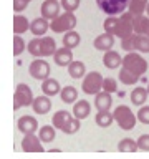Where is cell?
Returning a JSON list of instances; mask_svg holds the SVG:
<instances>
[{
  "label": "cell",
  "instance_id": "5bb4252c",
  "mask_svg": "<svg viewBox=\"0 0 149 159\" xmlns=\"http://www.w3.org/2000/svg\"><path fill=\"white\" fill-rule=\"evenodd\" d=\"M94 106H96L98 111H109L113 106V98H111V93L108 91H99L94 94Z\"/></svg>",
  "mask_w": 149,
  "mask_h": 159
},
{
  "label": "cell",
  "instance_id": "2e32d148",
  "mask_svg": "<svg viewBox=\"0 0 149 159\" xmlns=\"http://www.w3.org/2000/svg\"><path fill=\"white\" fill-rule=\"evenodd\" d=\"M94 48L98 50V52H108V50H111L113 48V45H114V35L111 33H101V35H98L96 38H94Z\"/></svg>",
  "mask_w": 149,
  "mask_h": 159
},
{
  "label": "cell",
  "instance_id": "1f68e13d",
  "mask_svg": "<svg viewBox=\"0 0 149 159\" xmlns=\"http://www.w3.org/2000/svg\"><path fill=\"white\" fill-rule=\"evenodd\" d=\"M55 128L53 124L52 126H42L40 128V133H38V136H40V139H42L43 143H53L55 141V136H56V133H55Z\"/></svg>",
  "mask_w": 149,
  "mask_h": 159
},
{
  "label": "cell",
  "instance_id": "d4e9b609",
  "mask_svg": "<svg viewBox=\"0 0 149 159\" xmlns=\"http://www.w3.org/2000/svg\"><path fill=\"white\" fill-rule=\"evenodd\" d=\"M30 23L32 22H28L27 17H23V15H20V13H15V17H13V32H15V35H23L27 30H30Z\"/></svg>",
  "mask_w": 149,
  "mask_h": 159
},
{
  "label": "cell",
  "instance_id": "b9f144b4",
  "mask_svg": "<svg viewBox=\"0 0 149 159\" xmlns=\"http://www.w3.org/2000/svg\"><path fill=\"white\" fill-rule=\"evenodd\" d=\"M28 0H13V12L15 13H20V12H23L25 8L28 7Z\"/></svg>",
  "mask_w": 149,
  "mask_h": 159
},
{
  "label": "cell",
  "instance_id": "8d00e7d4",
  "mask_svg": "<svg viewBox=\"0 0 149 159\" xmlns=\"http://www.w3.org/2000/svg\"><path fill=\"white\" fill-rule=\"evenodd\" d=\"M60 3H61V8L65 12H74V10H78L81 0H61Z\"/></svg>",
  "mask_w": 149,
  "mask_h": 159
},
{
  "label": "cell",
  "instance_id": "9c48e42d",
  "mask_svg": "<svg viewBox=\"0 0 149 159\" xmlns=\"http://www.w3.org/2000/svg\"><path fill=\"white\" fill-rule=\"evenodd\" d=\"M28 73L30 76L35 78V80H47L50 78V73H52V66H50L48 61H45L43 58H37L30 63L28 66Z\"/></svg>",
  "mask_w": 149,
  "mask_h": 159
},
{
  "label": "cell",
  "instance_id": "7a4b0ae2",
  "mask_svg": "<svg viewBox=\"0 0 149 159\" xmlns=\"http://www.w3.org/2000/svg\"><path fill=\"white\" fill-rule=\"evenodd\" d=\"M123 68L129 70L131 73H134L136 76L141 78L144 73L147 71V61L141 53H134V52H128L123 57Z\"/></svg>",
  "mask_w": 149,
  "mask_h": 159
},
{
  "label": "cell",
  "instance_id": "d6986e66",
  "mask_svg": "<svg viewBox=\"0 0 149 159\" xmlns=\"http://www.w3.org/2000/svg\"><path fill=\"white\" fill-rule=\"evenodd\" d=\"M134 33L138 35H149V15H134L133 18Z\"/></svg>",
  "mask_w": 149,
  "mask_h": 159
},
{
  "label": "cell",
  "instance_id": "e575fe53",
  "mask_svg": "<svg viewBox=\"0 0 149 159\" xmlns=\"http://www.w3.org/2000/svg\"><path fill=\"white\" fill-rule=\"evenodd\" d=\"M81 129V119H78L76 116H73L70 121L66 123V126L63 128V133L65 134H74Z\"/></svg>",
  "mask_w": 149,
  "mask_h": 159
},
{
  "label": "cell",
  "instance_id": "8fae6325",
  "mask_svg": "<svg viewBox=\"0 0 149 159\" xmlns=\"http://www.w3.org/2000/svg\"><path fill=\"white\" fill-rule=\"evenodd\" d=\"M60 8H61V3L58 0H45L40 7V13H42V17L52 22L60 15Z\"/></svg>",
  "mask_w": 149,
  "mask_h": 159
},
{
  "label": "cell",
  "instance_id": "ba28073f",
  "mask_svg": "<svg viewBox=\"0 0 149 159\" xmlns=\"http://www.w3.org/2000/svg\"><path fill=\"white\" fill-rule=\"evenodd\" d=\"M133 18L134 15L131 12H124L118 17V28H116V33L114 37L118 38H126L129 35L134 33V25H133Z\"/></svg>",
  "mask_w": 149,
  "mask_h": 159
},
{
  "label": "cell",
  "instance_id": "f1b7e54d",
  "mask_svg": "<svg viewBox=\"0 0 149 159\" xmlns=\"http://www.w3.org/2000/svg\"><path fill=\"white\" fill-rule=\"evenodd\" d=\"M94 121L99 128H109L114 121V116L111 111H98L96 116H94Z\"/></svg>",
  "mask_w": 149,
  "mask_h": 159
},
{
  "label": "cell",
  "instance_id": "7bdbcfd3",
  "mask_svg": "<svg viewBox=\"0 0 149 159\" xmlns=\"http://www.w3.org/2000/svg\"><path fill=\"white\" fill-rule=\"evenodd\" d=\"M146 13L149 15V3H147V7H146Z\"/></svg>",
  "mask_w": 149,
  "mask_h": 159
},
{
  "label": "cell",
  "instance_id": "836d02e7",
  "mask_svg": "<svg viewBox=\"0 0 149 159\" xmlns=\"http://www.w3.org/2000/svg\"><path fill=\"white\" fill-rule=\"evenodd\" d=\"M119 80H121V83H124V84H136L139 76H136V75L131 73L129 70L121 66V70H119Z\"/></svg>",
  "mask_w": 149,
  "mask_h": 159
},
{
  "label": "cell",
  "instance_id": "60d3db41",
  "mask_svg": "<svg viewBox=\"0 0 149 159\" xmlns=\"http://www.w3.org/2000/svg\"><path fill=\"white\" fill-rule=\"evenodd\" d=\"M138 148L141 151H149V134H141L138 138Z\"/></svg>",
  "mask_w": 149,
  "mask_h": 159
},
{
  "label": "cell",
  "instance_id": "83f0119b",
  "mask_svg": "<svg viewBox=\"0 0 149 159\" xmlns=\"http://www.w3.org/2000/svg\"><path fill=\"white\" fill-rule=\"evenodd\" d=\"M79 42H81V37H79V33L76 30H70V32L63 33V47L73 50L79 45Z\"/></svg>",
  "mask_w": 149,
  "mask_h": 159
},
{
  "label": "cell",
  "instance_id": "bcb514c9",
  "mask_svg": "<svg viewBox=\"0 0 149 159\" xmlns=\"http://www.w3.org/2000/svg\"><path fill=\"white\" fill-rule=\"evenodd\" d=\"M147 37H149V35H147Z\"/></svg>",
  "mask_w": 149,
  "mask_h": 159
},
{
  "label": "cell",
  "instance_id": "7c38bea8",
  "mask_svg": "<svg viewBox=\"0 0 149 159\" xmlns=\"http://www.w3.org/2000/svg\"><path fill=\"white\" fill-rule=\"evenodd\" d=\"M17 128H18V131L23 133V134L35 133L38 129V121L33 116H30V114H25V116L17 119Z\"/></svg>",
  "mask_w": 149,
  "mask_h": 159
},
{
  "label": "cell",
  "instance_id": "d6a6232c",
  "mask_svg": "<svg viewBox=\"0 0 149 159\" xmlns=\"http://www.w3.org/2000/svg\"><path fill=\"white\" fill-rule=\"evenodd\" d=\"M118 17H119V15H108V17L104 18L103 28H104V32H106V33H111V35L116 33V28H118Z\"/></svg>",
  "mask_w": 149,
  "mask_h": 159
},
{
  "label": "cell",
  "instance_id": "f35d334b",
  "mask_svg": "<svg viewBox=\"0 0 149 159\" xmlns=\"http://www.w3.org/2000/svg\"><path fill=\"white\" fill-rule=\"evenodd\" d=\"M138 121H141L142 124H149V106H139V111H138Z\"/></svg>",
  "mask_w": 149,
  "mask_h": 159
},
{
  "label": "cell",
  "instance_id": "4dcf8cb0",
  "mask_svg": "<svg viewBox=\"0 0 149 159\" xmlns=\"http://www.w3.org/2000/svg\"><path fill=\"white\" fill-rule=\"evenodd\" d=\"M138 141H134L131 138H124L118 143V151L119 152H136L138 151Z\"/></svg>",
  "mask_w": 149,
  "mask_h": 159
},
{
  "label": "cell",
  "instance_id": "8992f818",
  "mask_svg": "<svg viewBox=\"0 0 149 159\" xmlns=\"http://www.w3.org/2000/svg\"><path fill=\"white\" fill-rule=\"evenodd\" d=\"M103 76L99 71H89L84 75L83 81H81V89L86 94H96L103 89Z\"/></svg>",
  "mask_w": 149,
  "mask_h": 159
},
{
  "label": "cell",
  "instance_id": "5b68a950",
  "mask_svg": "<svg viewBox=\"0 0 149 159\" xmlns=\"http://www.w3.org/2000/svg\"><path fill=\"white\" fill-rule=\"evenodd\" d=\"M33 99L35 98H33L32 88L27 83H18L17 88H15V93H13V109L17 111L20 108L32 106Z\"/></svg>",
  "mask_w": 149,
  "mask_h": 159
},
{
  "label": "cell",
  "instance_id": "484cf974",
  "mask_svg": "<svg viewBox=\"0 0 149 159\" xmlns=\"http://www.w3.org/2000/svg\"><path fill=\"white\" fill-rule=\"evenodd\" d=\"M133 47H134V52L149 53V37H147V35H138V33H134V37H133Z\"/></svg>",
  "mask_w": 149,
  "mask_h": 159
},
{
  "label": "cell",
  "instance_id": "cb8c5ba5",
  "mask_svg": "<svg viewBox=\"0 0 149 159\" xmlns=\"http://www.w3.org/2000/svg\"><path fill=\"white\" fill-rule=\"evenodd\" d=\"M42 91H43V94H47V96H55V94H60L61 86H60L58 80L47 78L42 81Z\"/></svg>",
  "mask_w": 149,
  "mask_h": 159
},
{
  "label": "cell",
  "instance_id": "9a60e30c",
  "mask_svg": "<svg viewBox=\"0 0 149 159\" xmlns=\"http://www.w3.org/2000/svg\"><path fill=\"white\" fill-rule=\"evenodd\" d=\"M52 101H50V96L47 94H42V96H37L32 103V109L35 111V114H47L50 109H52Z\"/></svg>",
  "mask_w": 149,
  "mask_h": 159
},
{
  "label": "cell",
  "instance_id": "277c9868",
  "mask_svg": "<svg viewBox=\"0 0 149 159\" xmlns=\"http://www.w3.org/2000/svg\"><path fill=\"white\" fill-rule=\"evenodd\" d=\"M74 27H76V17L73 12H63L50 22V30L55 33H66L70 30H74Z\"/></svg>",
  "mask_w": 149,
  "mask_h": 159
},
{
  "label": "cell",
  "instance_id": "4fadbf2b",
  "mask_svg": "<svg viewBox=\"0 0 149 159\" xmlns=\"http://www.w3.org/2000/svg\"><path fill=\"white\" fill-rule=\"evenodd\" d=\"M103 65L108 70H116L119 66H123V57L114 50H108L103 55Z\"/></svg>",
  "mask_w": 149,
  "mask_h": 159
},
{
  "label": "cell",
  "instance_id": "ffe728a7",
  "mask_svg": "<svg viewBox=\"0 0 149 159\" xmlns=\"http://www.w3.org/2000/svg\"><path fill=\"white\" fill-rule=\"evenodd\" d=\"M71 118H73V113L66 111V109H60V111H56V113L53 114L52 124H53L56 129H60V131H63V128L66 126V123H68Z\"/></svg>",
  "mask_w": 149,
  "mask_h": 159
},
{
  "label": "cell",
  "instance_id": "7402d4cb",
  "mask_svg": "<svg viewBox=\"0 0 149 159\" xmlns=\"http://www.w3.org/2000/svg\"><path fill=\"white\" fill-rule=\"evenodd\" d=\"M147 96H149V91L147 88H142V86H136L131 91V103L134 106H142V104H146L147 101Z\"/></svg>",
  "mask_w": 149,
  "mask_h": 159
},
{
  "label": "cell",
  "instance_id": "f546056e",
  "mask_svg": "<svg viewBox=\"0 0 149 159\" xmlns=\"http://www.w3.org/2000/svg\"><path fill=\"white\" fill-rule=\"evenodd\" d=\"M147 3H149V0H129L128 12H131L133 15H142V13H146Z\"/></svg>",
  "mask_w": 149,
  "mask_h": 159
},
{
  "label": "cell",
  "instance_id": "603a6c76",
  "mask_svg": "<svg viewBox=\"0 0 149 159\" xmlns=\"http://www.w3.org/2000/svg\"><path fill=\"white\" fill-rule=\"evenodd\" d=\"M91 113V104H89L86 99H78L73 106V116H76L78 119H84L89 116Z\"/></svg>",
  "mask_w": 149,
  "mask_h": 159
},
{
  "label": "cell",
  "instance_id": "6da1fadb",
  "mask_svg": "<svg viewBox=\"0 0 149 159\" xmlns=\"http://www.w3.org/2000/svg\"><path fill=\"white\" fill-rule=\"evenodd\" d=\"M28 53L35 58H45V57H53L56 53V42L52 37H35L32 42L27 45Z\"/></svg>",
  "mask_w": 149,
  "mask_h": 159
},
{
  "label": "cell",
  "instance_id": "f6af8a7d",
  "mask_svg": "<svg viewBox=\"0 0 149 159\" xmlns=\"http://www.w3.org/2000/svg\"><path fill=\"white\" fill-rule=\"evenodd\" d=\"M28 2H32V0H28Z\"/></svg>",
  "mask_w": 149,
  "mask_h": 159
},
{
  "label": "cell",
  "instance_id": "ac0fdd59",
  "mask_svg": "<svg viewBox=\"0 0 149 159\" xmlns=\"http://www.w3.org/2000/svg\"><path fill=\"white\" fill-rule=\"evenodd\" d=\"M53 60L58 66H68L70 63L73 61V53H71V48H66V47H61L56 50V53L53 55Z\"/></svg>",
  "mask_w": 149,
  "mask_h": 159
},
{
  "label": "cell",
  "instance_id": "3957f363",
  "mask_svg": "<svg viewBox=\"0 0 149 159\" xmlns=\"http://www.w3.org/2000/svg\"><path fill=\"white\" fill-rule=\"evenodd\" d=\"M113 116H114L116 124L121 129H124V131H131V129L136 126V123H138V116L131 111V108L124 106V104H119V106L114 108Z\"/></svg>",
  "mask_w": 149,
  "mask_h": 159
},
{
  "label": "cell",
  "instance_id": "4316f807",
  "mask_svg": "<svg viewBox=\"0 0 149 159\" xmlns=\"http://www.w3.org/2000/svg\"><path fill=\"white\" fill-rule=\"evenodd\" d=\"M78 94L79 93H78V89L74 86H63L61 91H60V98H61L63 103L73 104V103L78 101Z\"/></svg>",
  "mask_w": 149,
  "mask_h": 159
},
{
  "label": "cell",
  "instance_id": "30bf717a",
  "mask_svg": "<svg viewBox=\"0 0 149 159\" xmlns=\"http://www.w3.org/2000/svg\"><path fill=\"white\" fill-rule=\"evenodd\" d=\"M42 139L40 136H37L35 133H28V134H23V139H22V149L25 152H43L45 148L42 146Z\"/></svg>",
  "mask_w": 149,
  "mask_h": 159
},
{
  "label": "cell",
  "instance_id": "74e56055",
  "mask_svg": "<svg viewBox=\"0 0 149 159\" xmlns=\"http://www.w3.org/2000/svg\"><path fill=\"white\" fill-rule=\"evenodd\" d=\"M103 89L108 93H116L118 91V81L114 78H104L103 80Z\"/></svg>",
  "mask_w": 149,
  "mask_h": 159
},
{
  "label": "cell",
  "instance_id": "d590c367",
  "mask_svg": "<svg viewBox=\"0 0 149 159\" xmlns=\"http://www.w3.org/2000/svg\"><path fill=\"white\" fill-rule=\"evenodd\" d=\"M25 50V42L22 40L20 35H15L13 37V55L15 57H18V55H22Z\"/></svg>",
  "mask_w": 149,
  "mask_h": 159
},
{
  "label": "cell",
  "instance_id": "ee69618b",
  "mask_svg": "<svg viewBox=\"0 0 149 159\" xmlns=\"http://www.w3.org/2000/svg\"><path fill=\"white\" fill-rule=\"evenodd\" d=\"M147 91H149V84H147Z\"/></svg>",
  "mask_w": 149,
  "mask_h": 159
},
{
  "label": "cell",
  "instance_id": "44dd1931",
  "mask_svg": "<svg viewBox=\"0 0 149 159\" xmlns=\"http://www.w3.org/2000/svg\"><path fill=\"white\" fill-rule=\"evenodd\" d=\"M66 68H68V75L73 80H81V78H84V75H86V66H84V63L79 61V60L71 61Z\"/></svg>",
  "mask_w": 149,
  "mask_h": 159
},
{
  "label": "cell",
  "instance_id": "ab89813d",
  "mask_svg": "<svg viewBox=\"0 0 149 159\" xmlns=\"http://www.w3.org/2000/svg\"><path fill=\"white\" fill-rule=\"evenodd\" d=\"M133 37H134V33L133 35H129V37L126 38H121V48L124 50V52H134V47H133Z\"/></svg>",
  "mask_w": 149,
  "mask_h": 159
},
{
  "label": "cell",
  "instance_id": "e0dca14e",
  "mask_svg": "<svg viewBox=\"0 0 149 159\" xmlns=\"http://www.w3.org/2000/svg\"><path fill=\"white\" fill-rule=\"evenodd\" d=\"M48 22H50V20H47L45 17L33 18L32 23H30V32L33 33V37H43V35L48 32V28H50Z\"/></svg>",
  "mask_w": 149,
  "mask_h": 159
},
{
  "label": "cell",
  "instance_id": "52a82bcc",
  "mask_svg": "<svg viewBox=\"0 0 149 159\" xmlns=\"http://www.w3.org/2000/svg\"><path fill=\"white\" fill-rule=\"evenodd\" d=\"M96 5L106 15H121L128 10L129 0H96Z\"/></svg>",
  "mask_w": 149,
  "mask_h": 159
}]
</instances>
